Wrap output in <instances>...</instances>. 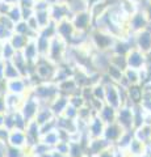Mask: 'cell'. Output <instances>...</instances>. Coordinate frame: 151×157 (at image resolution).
<instances>
[{"label": "cell", "mask_w": 151, "mask_h": 157, "mask_svg": "<svg viewBox=\"0 0 151 157\" xmlns=\"http://www.w3.org/2000/svg\"><path fill=\"white\" fill-rule=\"evenodd\" d=\"M70 20H71V24L76 32H83L89 26V24L92 21V16H91L88 9H84V11L74 13Z\"/></svg>", "instance_id": "obj_1"}, {"label": "cell", "mask_w": 151, "mask_h": 157, "mask_svg": "<svg viewBox=\"0 0 151 157\" xmlns=\"http://www.w3.org/2000/svg\"><path fill=\"white\" fill-rule=\"evenodd\" d=\"M149 22H150V21L147 20V17H146V14L143 13L142 9H138L137 12H134V13L129 17L130 29H131L133 32H137V33L147 28Z\"/></svg>", "instance_id": "obj_2"}, {"label": "cell", "mask_w": 151, "mask_h": 157, "mask_svg": "<svg viewBox=\"0 0 151 157\" xmlns=\"http://www.w3.org/2000/svg\"><path fill=\"white\" fill-rule=\"evenodd\" d=\"M137 45L141 51H150L151 50V32L147 28L138 32L137 34Z\"/></svg>", "instance_id": "obj_3"}, {"label": "cell", "mask_w": 151, "mask_h": 157, "mask_svg": "<svg viewBox=\"0 0 151 157\" xmlns=\"http://www.w3.org/2000/svg\"><path fill=\"white\" fill-rule=\"evenodd\" d=\"M129 2L134 3V4H137V6H139V4H141V2H142V0H129Z\"/></svg>", "instance_id": "obj_4"}]
</instances>
